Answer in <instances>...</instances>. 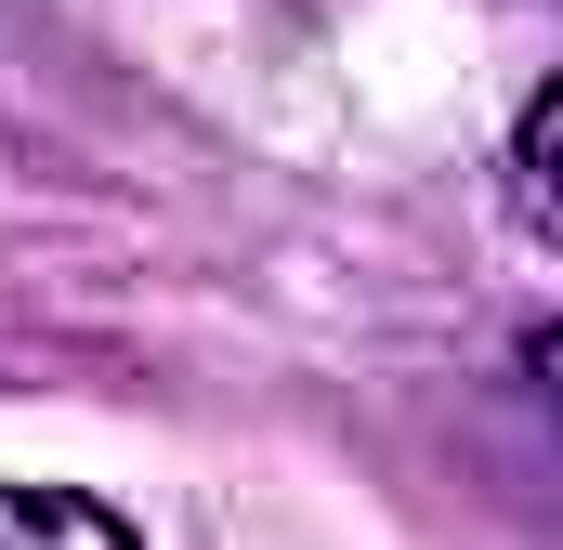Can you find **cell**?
<instances>
[{
  "instance_id": "6da1fadb",
  "label": "cell",
  "mask_w": 563,
  "mask_h": 550,
  "mask_svg": "<svg viewBox=\"0 0 563 550\" xmlns=\"http://www.w3.org/2000/svg\"><path fill=\"white\" fill-rule=\"evenodd\" d=\"M0 550H144V538L79 485H0Z\"/></svg>"
},
{
  "instance_id": "7a4b0ae2",
  "label": "cell",
  "mask_w": 563,
  "mask_h": 550,
  "mask_svg": "<svg viewBox=\"0 0 563 550\" xmlns=\"http://www.w3.org/2000/svg\"><path fill=\"white\" fill-rule=\"evenodd\" d=\"M511 170H525V210L563 237V92H538V106H525V144H511Z\"/></svg>"
}]
</instances>
